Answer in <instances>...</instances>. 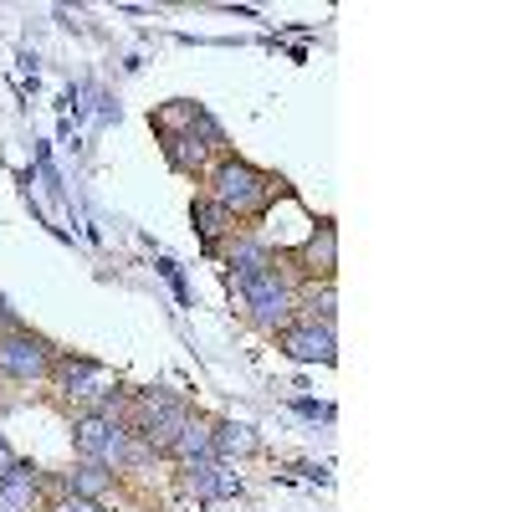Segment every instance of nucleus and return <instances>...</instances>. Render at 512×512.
Listing matches in <instances>:
<instances>
[{
    "label": "nucleus",
    "mask_w": 512,
    "mask_h": 512,
    "mask_svg": "<svg viewBox=\"0 0 512 512\" xmlns=\"http://www.w3.org/2000/svg\"><path fill=\"white\" fill-rule=\"evenodd\" d=\"M200 195H210L221 210H231L236 226H256V231H262L267 210L287 195V180L272 175V169H262V164H251L246 154L226 149V154L200 175Z\"/></svg>",
    "instance_id": "obj_1"
},
{
    "label": "nucleus",
    "mask_w": 512,
    "mask_h": 512,
    "mask_svg": "<svg viewBox=\"0 0 512 512\" xmlns=\"http://www.w3.org/2000/svg\"><path fill=\"white\" fill-rule=\"evenodd\" d=\"M231 292H236V313L256 328V333H277V328H287L292 318H297V297H303V282H297L282 262H272V267H262V272H251V277H241V282H231Z\"/></svg>",
    "instance_id": "obj_2"
},
{
    "label": "nucleus",
    "mask_w": 512,
    "mask_h": 512,
    "mask_svg": "<svg viewBox=\"0 0 512 512\" xmlns=\"http://www.w3.org/2000/svg\"><path fill=\"white\" fill-rule=\"evenodd\" d=\"M52 364H57V344L47 333H36L26 323L0 333V384H21V390L41 384V390H47Z\"/></svg>",
    "instance_id": "obj_3"
},
{
    "label": "nucleus",
    "mask_w": 512,
    "mask_h": 512,
    "mask_svg": "<svg viewBox=\"0 0 512 512\" xmlns=\"http://www.w3.org/2000/svg\"><path fill=\"white\" fill-rule=\"evenodd\" d=\"M277 262L303 287L338 282V231H333V221H318L297 246H277Z\"/></svg>",
    "instance_id": "obj_4"
},
{
    "label": "nucleus",
    "mask_w": 512,
    "mask_h": 512,
    "mask_svg": "<svg viewBox=\"0 0 512 512\" xmlns=\"http://www.w3.org/2000/svg\"><path fill=\"white\" fill-rule=\"evenodd\" d=\"M159 149H164V164L175 169V175H185V180H195L200 185V175L210 164H216L231 144H226V134H221V123L216 118H200L190 134H180V139H159Z\"/></svg>",
    "instance_id": "obj_5"
},
{
    "label": "nucleus",
    "mask_w": 512,
    "mask_h": 512,
    "mask_svg": "<svg viewBox=\"0 0 512 512\" xmlns=\"http://www.w3.org/2000/svg\"><path fill=\"white\" fill-rule=\"evenodd\" d=\"M169 472H175V492H180V497H195V502H221V497H236V492H241L236 466L221 461V456L180 461V466H169Z\"/></svg>",
    "instance_id": "obj_6"
},
{
    "label": "nucleus",
    "mask_w": 512,
    "mask_h": 512,
    "mask_svg": "<svg viewBox=\"0 0 512 512\" xmlns=\"http://www.w3.org/2000/svg\"><path fill=\"white\" fill-rule=\"evenodd\" d=\"M272 344H277L287 359H297V364H333V359H338L333 328H318V323H287V328L272 333Z\"/></svg>",
    "instance_id": "obj_7"
},
{
    "label": "nucleus",
    "mask_w": 512,
    "mask_h": 512,
    "mask_svg": "<svg viewBox=\"0 0 512 512\" xmlns=\"http://www.w3.org/2000/svg\"><path fill=\"white\" fill-rule=\"evenodd\" d=\"M200 456H216V415L210 410H190V420L180 425V436L169 441L164 466H180V461H200Z\"/></svg>",
    "instance_id": "obj_8"
},
{
    "label": "nucleus",
    "mask_w": 512,
    "mask_h": 512,
    "mask_svg": "<svg viewBox=\"0 0 512 512\" xmlns=\"http://www.w3.org/2000/svg\"><path fill=\"white\" fill-rule=\"evenodd\" d=\"M190 221H195V236H200V246H205V256H216L241 226H236V216L231 210H221L210 195H200L195 190V200H190Z\"/></svg>",
    "instance_id": "obj_9"
},
{
    "label": "nucleus",
    "mask_w": 512,
    "mask_h": 512,
    "mask_svg": "<svg viewBox=\"0 0 512 512\" xmlns=\"http://www.w3.org/2000/svg\"><path fill=\"white\" fill-rule=\"evenodd\" d=\"M113 431H118V420H108V415H72V451H77V461H98L108 451Z\"/></svg>",
    "instance_id": "obj_10"
},
{
    "label": "nucleus",
    "mask_w": 512,
    "mask_h": 512,
    "mask_svg": "<svg viewBox=\"0 0 512 512\" xmlns=\"http://www.w3.org/2000/svg\"><path fill=\"white\" fill-rule=\"evenodd\" d=\"M200 118H205V108H200V103L175 98V103H159L149 123H154V134H159V139H180V134H190V128H195Z\"/></svg>",
    "instance_id": "obj_11"
},
{
    "label": "nucleus",
    "mask_w": 512,
    "mask_h": 512,
    "mask_svg": "<svg viewBox=\"0 0 512 512\" xmlns=\"http://www.w3.org/2000/svg\"><path fill=\"white\" fill-rule=\"evenodd\" d=\"M333 318H338V287H333V282L303 287V297H297V318H292V323H318V328H333Z\"/></svg>",
    "instance_id": "obj_12"
},
{
    "label": "nucleus",
    "mask_w": 512,
    "mask_h": 512,
    "mask_svg": "<svg viewBox=\"0 0 512 512\" xmlns=\"http://www.w3.org/2000/svg\"><path fill=\"white\" fill-rule=\"evenodd\" d=\"M256 451H262V441H256V431H251V425H236V420H221L216 415V456L221 461H241V456H256Z\"/></svg>",
    "instance_id": "obj_13"
},
{
    "label": "nucleus",
    "mask_w": 512,
    "mask_h": 512,
    "mask_svg": "<svg viewBox=\"0 0 512 512\" xmlns=\"http://www.w3.org/2000/svg\"><path fill=\"white\" fill-rule=\"evenodd\" d=\"M36 512H108V507L103 502H88V497H72V492L52 487V477H47V497L36 502Z\"/></svg>",
    "instance_id": "obj_14"
},
{
    "label": "nucleus",
    "mask_w": 512,
    "mask_h": 512,
    "mask_svg": "<svg viewBox=\"0 0 512 512\" xmlns=\"http://www.w3.org/2000/svg\"><path fill=\"white\" fill-rule=\"evenodd\" d=\"M16 461H21V456H16V451L6 446V436H0V477H6V472H11V466H16Z\"/></svg>",
    "instance_id": "obj_15"
}]
</instances>
